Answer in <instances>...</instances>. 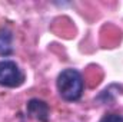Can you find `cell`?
<instances>
[{
  "label": "cell",
  "mask_w": 123,
  "mask_h": 122,
  "mask_svg": "<svg viewBox=\"0 0 123 122\" xmlns=\"http://www.w3.org/2000/svg\"><path fill=\"white\" fill-rule=\"evenodd\" d=\"M56 86L63 101L76 102L83 95V89H85L83 76L76 69H64L57 76Z\"/></svg>",
  "instance_id": "cell-1"
},
{
  "label": "cell",
  "mask_w": 123,
  "mask_h": 122,
  "mask_svg": "<svg viewBox=\"0 0 123 122\" xmlns=\"http://www.w3.org/2000/svg\"><path fill=\"white\" fill-rule=\"evenodd\" d=\"M26 75L14 61H0V86L19 88L25 83Z\"/></svg>",
  "instance_id": "cell-2"
},
{
  "label": "cell",
  "mask_w": 123,
  "mask_h": 122,
  "mask_svg": "<svg viewBox=\"0 0 123 122\" xmlns=\"http://www.w3.org/2000/svg\"><path fill=\"white\" fill-rule=\"evenodd\" d=\"M26 111L29 116L37 119L39 122H49L50 109H49V105L42 99H37V98L30 99L26 105Z\"/></svg>",
  "instance_id": "cell-3"
},
{
  "label": "cell",
  "mask_w": 123,
  "mask_h": 122,
  "mask_svg": "<svg viewBox=\"0 0 123 122\" xmlns=\"http://www.w3.org/2000/svg\"><path fill=\"white\" fill-rule=\"evenodd\" d=\"M13 53V33L7 27L0 29V56H9Z\"/></svg>",
  "instance_id": "cell-4"
},
{
  "label": "cell",
  "mask_w": 123,
  "mask_h": 122,
  "mask_svg": "<svg viewBox=\"0 0 123 122\" xmlns=\"http://www.w3.org/2000/svg\"><path fill=\"white\" fill-rule=\"evenodd\" d=\"M100 122H123V116L119 114H109V115H105Z\"/></svg>",
  "instance_id": "cell-5"
}]
</instances>
